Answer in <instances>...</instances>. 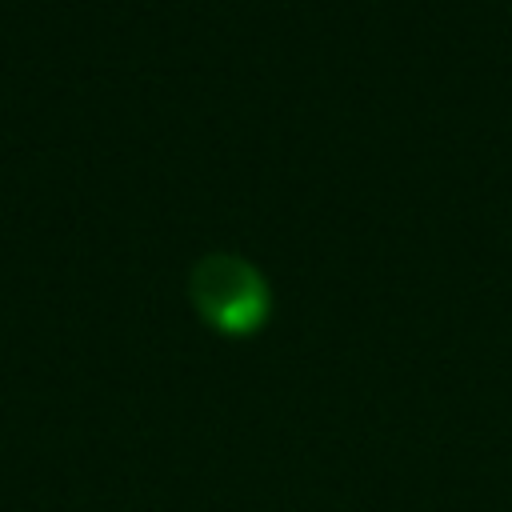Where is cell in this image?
Listing matches in <instances>:
<instances>
[{
    "instance_id": "obj_1",
    "label": "cell",
    "mask_w": 512,
    "mask_h": 512,
    "mask_svg": "<svg viewBox=\"0 0 512 512\" xmlns=\"http://www.w3.org/2000/svg\"><path fill=\"white\" fill-rule=\"evenodd\" d=\"M188 292L200 316L228 336L256 332L272 308L264 272L240 252H204L188 272Z\"/></svg>"
}]
</instances>
